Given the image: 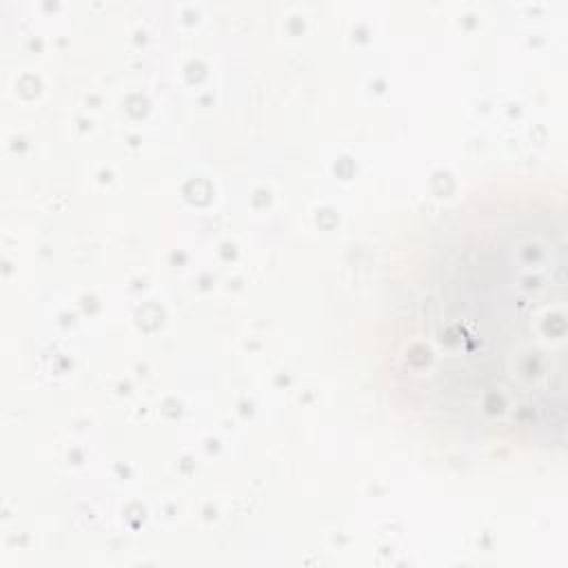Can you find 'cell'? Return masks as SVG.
I'll list each match as a JSON object with an SVG mask.
<instances>
[{
  "label": "cell",
  "mask_w": 568,
  "mask_h": 568,
  "mask_svg": "<svg viewBox=\"0 0 568 568\" xmlns=\"http://www.w3.org/2000/svg\"><path fill=\"white\" fill-rule=\"evenodd\" d=\"M419 322L410 355H424L422 375L446 408L495 433L561 442V213H504L444 251Z\"/></svg>",
  "instance_id": "cell-1"
}]
</instances>
